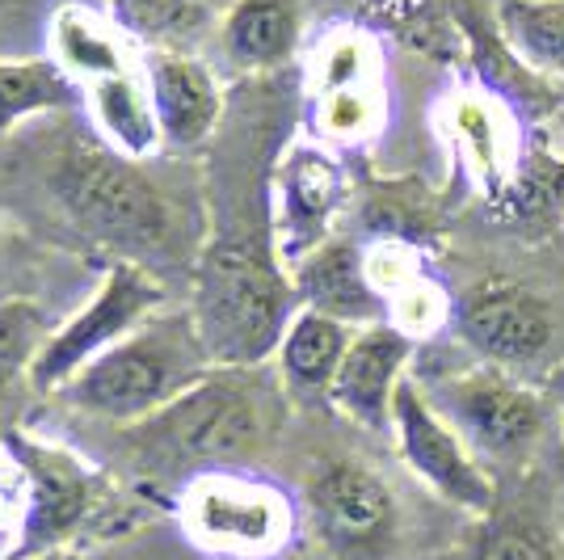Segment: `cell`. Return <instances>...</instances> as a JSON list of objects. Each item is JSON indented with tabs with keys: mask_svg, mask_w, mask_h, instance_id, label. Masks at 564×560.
Masks as SVG:
<instances>
[{
	"mask_svg": "<svg viewBox=\"0 0 564 560\" xmlns=\"http://www.w3.org/2000/svg\"><path fill=\"white\" fill-rule=\"evenodd\" d=\"M295 304L286 266L258 240L219 236L198 257L189 321L215 367L249 371L279 354L282 333L300 312Z\"/></svg>",
	"mask_w": 564,
	"mask_h": 560,
	"instance_id": "1",
	"label": "cell"
},
{
	"mask_svg": "<svg viewBox=\"0 0 564 560\" xmlns=\"http://www.w3.org/2000/svg\"><path fill=\"white\" fill-rule=\"evenodd\" d=\"M207 371H215V363L189 312H156L115 351L94 358L59 397L76 413L131 430L161 413L169 400H177Z\"/></svg>",
	"mask_w": 564,
	"mask_h": 560,
	"instance_id": "2",
	"label": "cell"
},
{
	"mask_svg": "<svg viewBox=\"0 0 564 560\" xmlns=\"http://www.w3.org/2000/svg\"><path fill=\"white\" fill-rule=\"evenodd\" d=\"M127 434L156 464H198L212 472L253 455L270 439V413L245 371L215 367Z\"/></svg>",
	"mask_w": 564,
	"mask_h": 560,
	"instance_id": "3",
	"label": "cell"
},
{
	"mask_svg": "<svg viewBox=\"0 0 564 560\" xmlns=\"http://www.w3.org/2000/svg\"><path fill=\"white\" fill-rule=\"evenodd\" d=\"M59 203L85 233L115 245L122 254H156L169 245L165 194L140 173V161H127L106 143H72L51 177Z\"/></svg>",
	"mask_w": 564,
	"mask_h": 560,
	"instance_id": "4",
	"label": "cell"
},
{
	"mask_svg": "<svg viewBox=\"0 0 564 560\" xmlns=\"http://www.w3.org/2000/svg\"><path fill=\"white\" fill-rule=\"evenodd\" d=\"M156 312H165V287L152 279L140 261H131V257L115 261L101 274L89 304L72 312L59 329H51V337L30 367L34 392L59 397L94 358L115 351L122 337H131Z\"/></svg>",
	"mask_w": 564,
	"mask_h": 560,
	"instance_id": "5",
	"label": "cell"
},
{
	"mask_svg": "<svg viewBox=\"0 0 564 560\" xmlns=\"http://www.w3.org/2000/svg\"><path fill=\"white\" fill-rule=\"evenodd\" d=\"M182 527L203 552L258 560L274 557L291 539L295 514L286 493L270 481L232 467H212L194 472L182 489Z\"/></svg>",
	"mask_w": 564,
	"mask_h": 560,
	"instance_id": "6",
	"label": "cell"
},
{
	"mask_svg": "<svg viewBox=\"0 0 564 560\" xmlns=\"http://www.w3.org/2000/svg\"><path fill=\"white\" fill-rule=\"evenodd\" d=\"M434 409L459 430V439L497 464L531 455L543 434V400L497 367L455 375L438 388Z\"/></svg>",
	"mask_w": 564,
	"mask_h": 560,
	"instance_id": "7",
	"label": "cell"
},
{
	"mask_svg": "<svg viewBox=\"0 0 564 560\" xmlns=\"http://www.w3.org/2000/svg\"><path fill=\"white\" fill-rule=\"evenodd\" d=\"M392 434H397L404 464L443 502L476 514V518L494 514L497 489L489 472L480 467L476 451L459 439V430L434 409V400L425 397L413 379L400 384L397 405H392Z\"/></svg>",
	"mask_w": 564,
	"mask_h": 560,
	"instance_id": "8",
	"label": "cell"
},
{
	"mask_svg": "<svg viewBox=\"0 0 564 560\" xmlns=\"http://www.w3.org/2000/svg\"><path fill=\"white\" fill-rule=\"evenodd\" d=\"M307 514L337 557H379L397 536V497L367 464L329 460L307 481Z\"/></svg>",
	"mask_w": 564,
	"mask_h": 560,
	"instance_id": "9",
	"label": "cell"
},
{
	"mask_svg": "<svg viewBox=\"0 0 564 560\" xmlns=\"http://www.w3.org/2000/svg\"><path fill=\"white\" fill-rule=\"evenodd\" d=\"M346 198L341 164L316 143H295L279 164L274 177V236H279V261L295 270L307 254H316L329 240L333 215Z\"/></svg>",
	"mask_w": 564,
	"mask_h": 560,
	"instance_id": "10",
	"label": "cell"
},
{
	"mask_svg": "<svg viewBox=\"0 0 564 560\" xmlns=\"http://www.w3.org/2000/svg\"><path fill=\"white\" fill-rule=\"evenodd\" d=\"M459 333L489 363H535L552 346V308L535 291L506 279L476 282L455 308Z\"/></svg>",
	"mask_w": 564,
	"mask_h": 560,
	"instance_id": "11",
	"label": "cell"
},
{
	"mask_svg": "<svg viewBox=\"0 0 564 560\" xmlns=\"http://www.w3.org/2000/svg\"><path fill=\"white\" fill-rule=\"evenodd\" d=\"M18 460L25 472V523L18 536V557L55 552L94 506V472L55 446L18 443Z\"/></svg>",
	"mask_w": 564,
	"mask_h": 560,
	"instance_id": "12",
	"label": "cell"
},
{
	"mask_svg": "<svg viewBox=\"0 0 564 560\" xmlns=\"http://www.w3.org/2000/svg\"><path fill=\"white\" fill-rule=\"evenodd\" d=\"M409 354H413V337L409 329L379 321V325H362L354 333L350 351L341 358V371L333 379L329 400L333 409H341L350 421L367 426V430H392V405H397L400 384L409 379Z\"/></svg>",
	"mask_w": 564,
	"mask_h": 560,
	"instance_id": "13",
	"label": "cell"
},
{
	"mask_svg": "<svg viewBox=\"0 0 564 560\" xmlns=\"http://www.w3.org/2000/svg\"><path fill=\"white\" fill-rule=\"evenodd\" d=\"M143 80L165 143L194 148L212 136L224 115V94L215 72L194 51H143Z\"/></svg>",
	"mask_w": 564,
	"mask_h": 560,
	"instance_id": "14",
	"label": "cell"
},
{
	"mask_svg": "<svg viewBox=\"0 0 564 560\" xmlns=\"http://www.w3.org/2000/svg\"><path fill=\"white\" fill-rule=\"evenodd\" d=\"M291 282H295L300 308L325 312V316H337L358 329L383 321V295L354 245L325 240L316 254H307L291 270Z\"/></svg>",
	"mask_w": 564,
	"mask_h": 560,
	"instance_id": "15",
	"label": "cell"
},
{
	"mask_svg": "<svg viewBox=\"0 0 564 560\" xmlns=\"http://www.w3.org/2000/svg\"><path fill=\"white\" fill-rule=\"evenodd\" d=\"M85 106H89V118H94V131L101 136V143L127 161H148L165 143L143 68L89 85Z\"/></svg>",
	"mask_w": 564,
	"mask_h": 560,
	"instance_id": "16",
	"label": "cell"
},
{
	"mask_svg": "<svg viewBox=\"0 0 564 560\" xmlns=\"http://www.w3.org/2000/svg\"><path fill=\"white\" fill-rule=\"evenodd\" d=\"M354 333L358 329L337 321V316H325V312H312V308H300L291 316V325L279 342V371L286 379L291 392L300 397H329L333 379L341 371V358L350 351Z\"/></svg>",
	"mask_w": 564,
	"mask_h": 560,
	"instance_id": "17",
	"label": "cell"
},
{
	"mask_svg": "<svg viewBox=\"0 0 564 560\" xmlns=\"http://www.w3.org/2000/svg\"><path fill=\"white\" fill-rule=\"evenodd\" d=\"M51 60L80 85V94L89 85H97V80L135 72V64H131V39L110 18L101 22L89 9H76V4L59 9L55 22H51Z\"/></svg>",
	"mask_w": 564,
	"mask_h": 560,
	"instance_id": "18",
	"label": "cell"
},
{
	"mask_svg": "<svg viewBox=\"0 0 564 560\" xmlns=\"http://www.w3.org/2000/svg\"><path fill=\"white\" fill-rule=\"evenodd\" d=\"M224 51L240 68H279L300 43L295 0H232L224 13Z\"/></svg>",
	"mask_w": 564,
	"mask_h": 560,
	"instance_id": "19",
	"label": "cell"
},
{
	"mask_svg": "<svg viewBox=\"0 0 564 560\" xmlns=\"http://www.w3.org/2000/svg\"><path fill=\"white\" fill-rule=\"evenodd\" d=\"M110 22L143 51H194L212 25L203 0H106Z\"/></svg>",
	"mask_w": 564,
	"mask_h": 560,
	"instance_id": "20",
	"label": "cell"
},
{
	"mask_svg": "<svg viewBox=\"0 0 564 560\" xmlns=\"http://www.w3.org/2000/svg\"><path fill=\"white\" fill-rule=\"evenodd\" d=\"M76 101H85L80 85L51 55H39V60H0V136L34 115L72 110Z\"/></svg>",
	"mask_w": 564,
	"mask_h": 560,
	"instance_id": "21",
	"label": "cell"
},
{
	"mask_svg": "<svg viewBox=\"0 0 564 560\" xmlns=\"http://www.w3.org/2000/svg\"><path fill=\"white\" fill-rule=\"evenodd\" d=\"M506 39L535 68H564V0H501Z\"/></svg>",
	"mask_w": 564,
	"mask_h": 560,
	"instance_id": "22",
	"label": "cell"
},
{
	"mask_svg": "<svg viewBox=\"0 0 564 560\" xmlns=\"http://www.w3.org/2000/svg\"><path fill=\"white\" fill-rule=\"evenodd\" d=\"M51 337L43 308L30 300H4L0 304V392H9L18 379H30V367Z\"/></svg>",
	"mask_w": 564,
	"mask_h": 560,
	"instance_id": "23",
	"label": "cell"
},
{
	"mask_svg": "<svg viewBox=\"0 0 564 560\" xmlns=\"http://www.w3.org/2000/svg\"><path fill=\"white\" fill-rule=\"evenodd\" d=\"M476 560H561V557H556V543L543 536L540 527L506 518V523H494L480 536Z\"/></svg>",
	"mask_w": 564,
	"mask_h": 560,
	"instance_id": "24",
	"label": "cell"
},
{
	"mask_svg": "<svg viewBox=\"0 0 564 560\" xmlns=\"http://www.w3.org/2000/svg\"><path fill=\"white\" fill-rule=\"evenodd\" d=\"M13 560H59L55 552H43V557H13Z\"/></svg>",
	"mask_w": 564,
	"mask_h": 560,
	"instance_id": "25",
	"label": "cell"
},
{
	"mask_svg": "<svg viewBox=\"0 0 564 560\" xmlns=\"http://www.w3.org/2000/svg\"><path fill=\"white\" fill-rule=\"evenodd\" d=\"M556 397H561V409H564V379L556 384Z\"/></svg>",
	"mask_w": 564,
	"mask_h": 560,
	"instance_id": "26",
	"label": "cell"
},
{
	"mask_svg": "<svg viewBox=\"0 0 564 560\" xmlns=\"http://www.w3.org/2000/svg\"><path fill=\"white\" fill-rule=\"evenodd\" d=\"M203 4H232V0H203Z\"/></svg>",
	"mask_w": 564,
	"mask_h": 560,
	"instance_id": "27",
	"label": "cell"
}]
</instances>
